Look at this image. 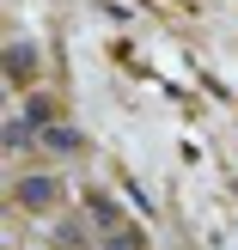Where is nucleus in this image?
I'll use <instances>...</instances> for the list:
<instances>
[{
  "label": "nucleus",
  "instance_id": "20e7f679",
  "mask_svg": "<svg viewBox=\"0 0 238 250\" xmlns=\"http://www.w3.org/2000/svg\"><path fill=\"white\" fill-rule=\"evenodd\" d=\"M86 214H92L104 232H122V214H116V202H110V195H86Z\"/></svg>",
  "mask_w": 238,
  "mask_h": 250
},
{
  "label": "nucleus",
  "instance_id": "f03ea898",
  "mask_svg": "<svg viewBox=\"0 0 238 250\" xmlns=\"http://www.w3.org/2000/svg\"><path fill=\"white\" fill-rule=\"evenodd\" d=\"M6 73H12V85H31V73H37V43H12L6 49Z\"/></svg>",
  "mask_w": 238,
  "mask_h": 250
},
{
  "label": "nucleus",
  "instance_id": "39448f33",
  "mask_svg": "<svg viewBox=\"0 0 238 250\" xmlns=\"http://www.w3.org/2000/svg\"><path fill=\"white\" fill-rule=\"evenodd\" d=\"M24 122H31L37 134H43V128H55V98H31V104H24Z\"/></svg>",
  "mask_w": 238,
  "mask_h": 250
},
{
  "label": "nucleus",
  "instance_id": "423d86ee",
  "mask_svg": "<svg viewBox=\"0 0 238 250\" xmlns=\"http://www.w3.org/2000/svg\"><path fill=\"white\" fill-rule=\"evenodd\" d=\"M31 141H37V128H31V122H24V110H19V116L6 122V146H12V153H24V146H31Z\"/></svg>",
  "mask_w": 238,
  "mask_h": 250
},
{
  "label": "nucleus",
  "instance_id": "f257e3e1",
  "mask_svg": "<svg viewBox=\"0 0 238 250\" xmlns=\"http://www.w3.org/2000/svg\"><path fill=\"white\" fill-rule=\"evenodd\" d=\"M12 202H19L24 214H43V208H55V202H61V183L49 177V171H31V177L12 183Z\"/></svg>",
  "mask_w": 238,
  "mask_h": 250
},
{
  "label": "nucleus",
  "instance_id": "0eeeda50",
  "mask_svg": "<svg viewBox=\"0 0 238 250\" xmlns=\"http://www.w3.org/2000/svg\"><path fill=\"white\" fill-rule=\"evenodd\" d=\"M104 250H147V232H141V226H122V232H110Z\"/></svg>",
  "mask_w": 238,
  "mask_h": 250
},
{
  "label": "nucleus",
  "instance_id": "7ed1b4c3",
  "mask_svg": "<svg viewBox=\"0 0 238 250\" xmlns=\"http://www.w3.org/2000/svg\"><path fill=\"white\" fill-rule=\"evenodd\" d=\"M37 146H49V153H80V128H67V122H55V128H43L37 134Z\"/></svg>",
  "mask_w": 238,
  "mask_h": 250
}]
</instances>
